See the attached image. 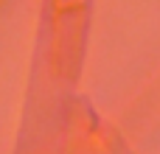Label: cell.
<instances>
[{"mask_svg": "<svg viewBox=\"0 0 160 154\" xmlns=\"http://www.w3.org/2000/svg\"><path fill=\"white\" fill-rule=\"evenodd\" d=\"M0 3H3V0H0Z\"/></svg>", "mask_w": 160, "mask_h": 154, "instance_id": "obj_1", "label": "cell"}]
</instances>
